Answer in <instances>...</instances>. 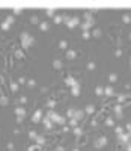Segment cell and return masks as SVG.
I'll list each match as a JSON object with an SVG mask.
<instances>
[{"label": "cell", "mask_w": 131, "mask_h": 151, "mask_svg": "<svg viewBox=\"0 0 131 151\" xmlns=\"http://www.w3.org/2000/svg\"><path fill=\"white\" fill-rule=\"evenodd\" d=\"M20 38H21V47L23 48H29L32 44H35V38L29 32H23Z\"/></svg>", "instance_id": "cell-1"}, {"label": "cell", "mask_w": 131, "mask_h": 151, "mask_svg": "<svg viewBox=\"0 0 131 151\" xmlns=\"http://www.w3.org/2000/svg\"><path fill=\"white\" fill-rule=\"evenodd\" d=\"M63 23H65L69 29H74L76 26H79V24H80V18H79V17H72V18L63 17Z\"/></svg>", "instance_id": "cell-2"}, {"label": "cell", "mask_w": 131, "mask_h": 151, "mask_svg": "<svg viewBox=\"0 0 131 151\" xmlns=\"http://www.w3.org/2000/svg\"><path fill=\"white\" fill-rule=\"evenodd\" d=\"M118 141H119L121 144H124V145H128V144L131 142V133L128 131V133H122V135H119V136H118Z\"/></svg>", "instance_id": "cell-3"}, {"label": "cell", "mask_w": 131, "mask_h": 151, "mask_svg": "<svg viewBox=\"0 0 131 151\" xmlns=\"http://www.w3.org/2000/svg\"><path fill=\"white\" fill-rule=\"evenodd\" d=\"M107 145V138H104V136H101V138H98L97 141H95V144H93V147H95V148H104Z\"/></svg>", "instance_id": "cell-4"}, {"label": "cell", "mask_w": 131, "mask_h": 151, "mask_svg": "<svg viewBox=\"0 0 131 151\" xmlns=\"http://www.w3.org/2000/svg\"><path fill=\"white\" fill-rule=\"evenodd\" d=\"M47 116H48V118H50L53 122H57V119H59V116H60V115H59V113H56L54 110H48Z\"/></svg>", "instance_id": "cell-5"}, {"label": "cell", "mask_w": 131, "mask_h": 151, "mask_svg": "<svg viewBox=\"0 0 131 151\" xmlns=\"http://www.w3.org/2000/svg\"><path fill=\"white\" fill-rule=\"evenodd\" d=\"M41 116H42V110L41 109H38L35 113H33V116H32V121L33 122H39L41 121Z\"/></svg>", "instance_id": "cell-6"}, {"label": "cell", "mask_w": 131, "mask_h": 151, "mask_svg": "<svg viewBox=\"0 0 131 151\" xmlns=\"http://www.w3.org/2000/svg\"><path fill=\"white\" fill-rule=\"evenodd\" d=\"M77 83H79V82H77L76 79H74V77H71V76L65 79V85H68V86H71V88H72V86H76Z\"/></svg>", "instance_id": "cell-7"}, {"label": "cell", "mask_w": 131, "mask_h": 151, "mask_svg": "<svg viewBox=\"0 0 131 151\" xmlns=\"http://www.w3.org/2000/svg\"><path fill=\"white\" fill-rule=\"evenodd\" d=\"M15 113H17L18 118H24L26 116V109L24 107H17L15 109Z\"/></svg>", "instance_id": "cell-8"}, {"label": "cell", "mask_w": 131, "mask_h": 151, "mask_svg": "<svg viewBox=\"0 0 131 151\" xmlns=\"http://www.w3.org/2000/svg\"><path fill=\"white\" fill-rule=\"evenodd\" d=\"M71 94H72L74 97H79V95H80V83H77L76 86L71 88Z\"/></svg>", "instance_id": "cell-9"}, {"label": "cell", "mask_w": 131, "mask_h": 151, "mask_svg": "<svg viewBox=\"0 0 131 151\" xmlns=\"http://www.w3.org/2000/svg\"><path fill=\"white\" fill-rule=\"evenodd\" d=\"M42 122H44V125H45L47 130H51V128H53V121H51L48 116H45V118L42 119Z\"/></svg>", "instance_id": "cell-10"}, {"label": "cell", "mask_w": 131, "mask_h": 151, "mask_svg": "<svg viewBox=\"0 0 131 151\" xmlns=\"http://www.w3.org/2000/svg\"><path fill=\"white\" fill-rule=\"evenodd\" d=\"M104 94H105L107 97H113L115 95V89L111 88V86H105L104 88Z\"/></svg>", "instance_id": "cell-11"}, {"label": "cell", "mask_w": 131, "mask_h": 151, "mask_svg": "<svg viewBox=\"0 0 131 151\" xmlns=\"http://www.w3.org/2000/svg\"><path fill=\"white\" fill-rule=\"evenodd\" d=\"M84 110H76V115H74V118H76L77 121H81L83 118H84Z\"/></svg>", "instance_id": "cell-12"}, {"label": "cell", "mask_w": 131, "mask_h": 151, "mask_svg": "<svg viewBox=\"0 0 131 151\" xmlns=\"http://www.w3.org/2000/svg\"><path fill=\"white\" fill-rule=\"evenodd\" d=\"M115 113L118 115V118H124V115H122V104H116L115 106Z\"/></svg>", "instance_id": "cell-13"}, {"label": "cell", "mask_w": 131, "mask_h": 151, "mask_svg": "<svg viewBox=\"0 0 131 151\" xmlns=\"http://www.w3.org/2000/svg\"><path fill=\"white\" fill-rule=\"evenodd\" d=\"M92 24H93V21H84V23L81 24V29H83V32H89V29L92 27Z\"/></svg>", "instance_id": "cell-14"}, {"label": "cell", "mask_w": 131, "mask_h": 151, "mask_svg": "<svg viewBox=\"0 0 131 151\" xmlns=\"http://www.w3.org/2000/svg\"><path fill=\"white\" fill-rule=\"evenodd\" d=\"M9 88H11L12 92H17L18 88H20V83H18V82H11V83H9Z\"/></svg>", "instance_id": "cell-15"}, {"label": "cell", "mask_w": 131, "mask_h": 151, "mask_svg": "<svg viewBox=\"0 0 131 151\" xmlns=\"http://www.w3.org/2000/svg\"><path fill=\"white\" fill-rule=\"evenodd\" d=\"M84 112L87 113V115H92V113L95 112V106H93V104H87L86 109H84Z\"/></svg>", "instance_id": "cell-16"}, {"label": "cell", "mask_w": 131, "mask_h": 151, "mask_svg": "<svg viewBox=\"0 0 131 151\" xmlns=\"http://www.w3.org/2000/svg\"><path fill=\"white\" fill-rule=\"evenodd\" d=\"M108 82H110V83H116V82H118V74H116V73H111V74L108 76Z\"/></svg>", "instance_id": "cell-17"}, {"label": "cell", "mask_w": 131, "mask_h": 151, "mask_svg": "<svg viewBox=\"0 0 131 151\" xmlns=\"http://www.w3.org/2000/svg\"><path fill=\"white\" fill-rule=\"evenodd\" d=\"M53 68H54V70H60V68H62V61H59V59L53 61Z\"/></svg>", "instance_id": "cell-18"}, {"label": "cell", "mask_w": 131, "mask_h": 151, "mask_svg": "<svg viewBox=\"0 0 131 151\" xmlns=\"http://www.w3.org/2000/svg\"><path fill=\"white\" fill-rule=\"evenodd\" d=\"M0 104L2 106H8L9 104V100H8L6 95H0Z\"/></svg>", "instance_id": "cell-19"}, {"label": "cell", "mask_w": 131, "mask_h": 151, "mask_svg": "<svg viewBox=\"0 0 131 151\" xmlns=\"http://www.w3.org/2000/svg\"><path fill=\"white\" fill-rule=\"evenodd\" d=\"M48 27H50V26H48V23H47V21L39 23V29H41L42 32H47V30H48Z\"/></svg>", "instance_id": "cell-20"}, {"label": "cell", "mask_w": 131, "mask_h": 151, "mask_svg": "<svg viewBox=\"0 0 131 151\" xmlns=\"http://www.w3.org/2000/svg\"><path fill=\"white\" fill-rule=\"evenodd\" d=\"M95 94H97L98 97L104 95V88H103V86H97V88H95Z\"/></svg>", "instance_id": "cell-21"}, {"label": "cell", "mask_w": 131, "mask_h": 151, "mask_svg": "<svg viewBox=\"0 0 131 151\" xmlns=\"http://www.w3.org/2000/svg\"><path fill=\"white\" fill-rule=\"evenodd\" d=\"M122 21H124L125 24H130V23H131V15H128V14L122 15Z\"/></svg>", "instance_id": "cell-22"}, {"label": "cell", "mask_w": 131, "mask_h": 151, "mask_svg": "<svg viewBox=\"0 0 131 151\" xmlns=\"http://www.w3.org/2000/svg\"><path fill=\"white\" fill-rule=\"evenodd\" d=\"M76 58V51L74 50H68L66 51V59H74Z\"/></svg>", "instance_id": "cell-23"}, {"label": "cell", "mask_w": 131, "mask_h": 151, "mask_svg": "<svg viewBox=\"0 0 131 151\" xmlns=\"http://www.w3.org/2000/svg\"><path fill=\"white\" fill-rule=\"evenodd\" d=\"M74 115H76V109H68L66 110V116L71 119V118H74Z\"/></svg>", "instance_id": "cell-24"}, {"label": "cell", "mask_w": 131, "mask_h": 151, "mask_svg": "<svg viewBox=\"0 0 131 151\" xmlns=\"http://www.w3.org/2000/svg\"><path fill=\"white\" fill-rule=\"evenodd\" d=\"M35 141H36V144H38V145H44V144H45V138H44V136H38Z\"/></svg>", "instance_id": "cell-25"}, {"label": "cell", "mask_w": 131, "mask_h": 151, "mask_svg": "<svg viewBox=\"0 0 131 151\" xmlns=\"http://www.w3.org/2000/svg\"><path fill=\"white\" fill-rule=\"evenodd\" d=\"M53 21H54L56 24H59V23H62V21H63V17H62V15H56V17L53 18Z\"/></svg>", "instance_id": "cell-26"}, {"label": "cell", "mask_w": 131, "mask_h": 151, "mask_svg": "<svg viewBox=\"0 0 131 151\" xmlns=\"http://www.w3.org/2000/svg\"><path fill=\"white\" fill-rule=\"evenodd\" d=\"M105 125H107V127H113V125H115V119H113V118H107V119H105Z\"/></svg>", "instance_id": "cell-27"}, {"label": "cell", "mask_w": 131, "mask_h": 151, "mask_svg": "<svg viewBox=\"0 0 131 151\" xmlns=\"http://www.w3.org/2000/svg\"><path fill=\"white\" fill-rule=\"evenodd\" d=\"M74 135H76V136H81V133H83V130L80 128V127H74Z\"/></svg>", "instance_id": "cell-28"}, {"label": "cell", "mask_w": 131, "mask_h": 151, "mask_svg": "<svg viewBox=\"0 0 131 151\" xmlns=\"http://www.w3.org/2000/svg\"><path fill=\"white\" fill-rule=\"evenodd\" d=\"M15 58H17V59H23V58H24V53H23L21 50H17V51H15Z\"/></svg>", "instance_id": "cell-29"}, {"label": "cell", "mask_w": 131, "mask_h": 151, "mask_svg": "<svg viewBox=\"0 0 131 151\" xmlns=\"http://www.w3.org/2000/svg\"><path fill=\"white\" fill-rule=\"evenodd\" d=\"M29 138H30V139H33V141H35L36 138H38V135H36V131H35V130L29 131Z\"/></svg>", "instance_id": "cell-30"}, {"label": "cell", "mask_w": 131, "mask_h": 151, "mask_svg": "<svg viewBox=\"0 0 131 151\" xmlns=\"http://www.w3.org/2000/svg\"><path fill=\"white\" fill-rule=\"evenodd\" d=\"M77 124H79V121H77L76 118H71V119H69V125H71V127H77Z\"/></svg>", "instance_id": "cell-31"}, {"label": "cell", "mask_w": 131, "mask_h": 151, "mask_svg": "<svg viewBox=\"0 0 131 151\" xmlns=\"http://www.w3.org/2000/svg\"><path fill=\"white\" fill-rule=\"evenodd\" d=\"M30 23H32V24H38V23H39V18H38V17H35V15L30 17Z\"/></svg>", "instance_id": "cell-32"}, {"label": "cell", "mask_w": 131, "mask_h": 151, "mask_svg": "<svg viewBox=\"0 0 131 151\" xmlns=\"http://www.w3.org/2000/svg\"><path fill=\"white\" fill-rule=\"evenodd\" d=\"M92 35H93V36H95V38H100V36H101L103 33H101V30H100V29H95V30H93V32H92Z\"/></svg>", "instance_id": "cell-33"}, {"label": "cell", "mask_w": 131, "mask_h": 151, "mask_svg": "<svg viewBox=\"0 0 131 151\" xmlns=\"http://www.w3.org/2000/svg\"><path fill=\"white\" fill-rule=\"evenodd\" d=\"M115 133H116V135H118V136H119V135H122V133H124V128H122V127H119V125H118V127H116V128H115Z\"/></svg>", "instance_id": "cell-34"}, {"label": "cell", "mask_w": 131, "mask_h": 151, "mask_svg": "<svg viewBox=\"0 0 131 151\" xmlns=\"http://www.w3.org/2000/svg\"><path fill=\"white\" fill-rule=\"evenodd\" d=\"M45 15H47V17H51V18H54V17H56L53 9H48V11H45Z\"/></svg>", "instance_id": "cell-35"}, {"label": "cell", "mask_w": 131, "mask_h": 151, "mask_svg": "<svg viewBox=\"0 0 131 151\" xmlns=\"http://www.w3.org/2000/svg\"><path fill=\"white\" fill-rule=\"evenodd\" d=\"M66 47H68V42H66V41H60V42H59V48H62V50H65Z\"/></svg>", "instance_id": "cell-36"}, {"label": "cell", "mask_w": 131, "mask_h": 151, "mask_svg": "<svg viewBox=\"0 0 131 151\" xmlns=\"http://www.w3.org/2000/svg\"><path fill=\"white\" fill-rule=\"evenodd\" d=\"M54 106H56V101H54V100H48V101H47V107H50V109H53Z\"/></svg>", "instance_id": "cell-37"}, {"label": "cell", "mask_w": 131, "mask_h": 151, "mask_svg": "<svg viewBox=\"0 0 131 151\" xmlns=\"http://www.w3.org/2000/svg\"><path fill=\"white\" fill-rule=\"evenodd\" d=\"M65 122H66V118H65V116H59V119H57V124H60V125H65Z\"/></svg>", "instance_id": "cell-38"}, {"label": "cell", "mask_w": 131, "mask_h": 151, "mask_svg": "<svg viewBox=\"0 0 131 151\" xmlns=\"http://www.w3.org/2000/svg\"><path fill=\"white\" fill-rule=\"evenodd\" d=\"M97 68V65H95V62H89L87 64V70H90V71H93V70H95Z\"/></svg>", "instance_id": "cell-39"}, {"label": "cell", "mask_w": 131, "mask_h": 151, "mask_svg": "<svg viewBox=\"0 0 131 151\" xmlns=\"http://www.w3.org/2000/svg\"><path fill=\"white\" fill-rule=\"evenodd\" d=\"M14 20H15V18H14L12 15H9V17H6V20H5V21H6L8 24H12V23H14Z\"/></svg>", "instance_id": "cell-40"}, {"label": "cell", "mask_w": 131, "mask_h": 151, "mask_svg": "<svg viewBox=\"0 0 131 151\" xmlns=\"http://www.w3.org/2000/svg\"><path fill=\"white\" fill-rule=\"evenodd\" d=\"M15 15H21L23 14V9H20V8H14V11H12Z\"/></svg>", "instance_id": "cell-41"}, {"label": "cell", "mask_w": 131, "mask_h": 151, "mask_svg": "<svg viewBox=\"0 0 131 151\" xmlns=\"http://www.w3.org/2000/svg\"><path fill=\"white\" fill-rule=\"evenodd\" d=\"M29 151H41V145H35V147H30Z\"/></svg>", "instance_id": "cell-42"}, {"label": "cell", "mask_w": 131, "mask_h": 151, "mask_svg": "<svg viewBox=\"0 0 131 151\" xmlns=\"http://www.w3.org/2000/svg\"><path fill=\"white\" fill-rule=\"evenodd\" d=\"M127 100V95H125V94H122V95H118V101L119 103H122V101H125Z\"/></svg>", "instance_id": "cell-43"}, {"label": "cell", "mask_w": 131, "mask_h": 151, "mask_svg": "<svg viewBox=\"0 0 131 151\" xmlns=\"http://www.w3.org/2000/svg\"><path fill=\"white\" fill-rule=\"evenodd\" d=\"M20 103H21V104H26V103H27V97L21 95V97H20Z\"/></svg>", "instance_id": "cell-44"}, {"label": "cell", "mask_w": 131, "mask_h": 151, "mask_svg": "<svg viewBox=\"0 0 131 151\" xmlns=\"http://www.w3.org/2000/svg\"><path fill=\"white\" fill-rule=\"evenodd\" d=\"M9 27H11V24H8V23H6V21H5V23H3V24H2V29H3V30H8V29H9Z\"/></svg>", "instance_id": "cell-45"}, {"label": "cell", "mask_w": 131, "mask_h": 151, "mask_svg": "<svg viewBox=\"0 0 131 151\" xmlns=\"http://www.w3.org/2000/svg\"><path fill=\"white\" fill-rule=\"evenodd\" d=\"M27 85H29V86H30V88H33V86H35V85H36V82H35V80H33V79H32V80H27Z\"/></svg>", "instance_id": "cell-46"}, {"label": "cell", "mask_w": 131, "mask_h": 151, "mask_svg": "<svg viewBox=\"0 0 131 151\" xmlns=\"http://www.w3.org/2000/svg\"><path fill=\"white\" fill-rule=\"evenodd\" d=\"M83 38H84V39H89V38H90V33L89 32H83V35H81Z\"/></svg>", "instance_id": "cell-47"}, {"label": "cell", "mask_w": 131, "mask_h": 151, "mask_svg": "<svg viewBox=\"0 0 131 151\" xmlns=\"http://www.w3.org/2000/svg\"><path fill=\"white\" fill-rule=\"evenodd\" d=\"M115 56H118V58H121V56H122V50H119V48H118V50L115 51Z\"/></svg>", "instance_id": "cell-48"}, {"label": "cell", "mask_w": 131, "mask_h": 151, "mask_svg": "<svg viewBox=\"0 0 131 151\" xmlns=\"http://www.w3.org/2000/svg\"><path fill=\"white\" fill-rule=\"evenodd\" d=\"M18 83H20V85L26 83V79H24V77H20V79H18Z\"/></svg>", "instance_id": "cell-49"}, {"label": "cell", "mask_w": 131, "mask_h": 151, "mask_svg": "<svg viewBox=\"0 0 131 151\" xmlns=\"http://www.w3.org/2000/svg\"><path fill=\"white\" fill-rule=\"evenodd\" d=\"M56 151H65V148H63V147H62V145H59V147H57V148H56Z\"/></svg>", "instance_id": "cell-50"}, {"label": "cell", "mask_w": 131, "mask_h": 151, "mask_svg": "<svg viewBox=\"0 0 131 151\" xmlns=\"http://www.w3.org/2000/svg\"><path fill=\"white\" fill-rule=\"evenodd\" d=\"M8 150H9V151H11V150H14V144H11V142H9V144H8Z\"/></svg>", "instance_id": "cell-51"}, {"label": "cell", "mask_w": 131, "mask_h": 151, "mask_svg": "<svg viewBox=\"0 0 131 151\" xmlns=\"http://www.w3.org/2000/svg\"><path fill=\"white\" fill-rule=\"evenodd\" d=\"M68 130H69V127H68V125H63V128H62V131H65V133H66V131H68Z\"/></svg>", "instance_id": "cell-52"}, {"label": "cell", "mask_w": 131, "mask_h": 151, "mask_svg": "<svg viewBox=\"0 0 131 151\" xmlns=\"http://www.w3.org/2000/svg\"><path fill=\"white\" fill-rule=\"evenodd\" d=\"M125 128H127V130H128V131H130V133H131V124H130V122H128V124H127V127H125Z\"/></svg>", "instance_id": "cell-53"}, {"label": "cell", "mask_w": 131, "mask_h": 151, "mask_svg": "<svg viewBox=\"0 0 131 151\" xmlns=\"http://www.w3.org/2000/svg\"><path fill=\"white\" fill-rule=\"evenodd\" d=\"M127 151H131V142H130V144L127 145Z\"/></svg>", "instance_id": "cell-54"}, {"label": "cell", "mask_w": 131, "mask_h": 151, "mask_svg": "<svg viewBox=\"0 0 131 151\" xmlns=\"http://www.w3.org/2000/svg\"><path fill=\"white\" fill-rule=\"evenodd\" d=\"M72 151H80V150H79V148H74V150H72Z\"/></svg>", "instance_id": "cell-55"}, {"label": "cell", "mask_w": 131, "mask_h": 151, "mask_svg": "<svg viewBox=\"0 0 131 151\" xmlns=\"http://www.w3.org/2000/svg\"><path fill=\"white\" fill-rule=\"evenodd\" d=\"M130 41H131V33H130Z\"/></svg>", "instance_id": "cell-56"}, {"label": "cell", "mask_w": 131, "mask_h": 151, "mask_svg": "<svg viewBox=\"0 0 131 151\" xmlns=\"http://www.w3.org/2000/svg\"><path fill=\"white\" fill-rule=\"evenodd\" d=\"M11 151H14V150H11Z\"/></svg>", "instance_id": "cell-57"}]
</instances>
